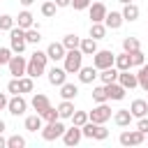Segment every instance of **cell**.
I'll list each match as a JSON object with an SVG mask.
<instances>
[{"label": "cell", "mask_w": 148, "mask_h": 148, "mask_svg": "<svg viewBox=\"0 0 148 148\" xmlns=\"http://www.w3.org/2000/svg\"><path fill=\"white\" fill-rule=\"evenodd\" d=\"M46 62H49V56H46V51H35V53H30V60H28V65H25V74L28 76H32V79H39L42 74H46Z\"/></svg>", "instance_id": "1"}, {"label": "cell", "mask_w": 148, "mask_h": 148, "mask_svg": "<svg viewBox=\"0 0 148 148\" xmlns=\"http://www.w3.org/2000/svg\"><path fill=\"white\" fill-rule=\"evenodd\" d=\"M81 65H83V53H81L79 49H69V51L65 53V58H62L65 72H67V74H76V72L81 69Z\"/></svg>", "instance_id": "2"}, {"label": "cell", "mask_w": 148, "mask_h": 148, "mask_svg": "<svg viewBox=\"0 0 148 148\" xmlns=\"http://www.w3.org/2000/svg\"><path fill=\"white\" fill-rule=\"evenodd\" d=\"M25 46H28V42H25V30L18 28V25H14V28L9 30V49H12V53H23Z\"/></svg>", "instance_id": "3"}, {"label": "cell", "mask_w": 148, "mask_h": 148, "mask_svg": "<svg viewBox=\"0 0 148 148\" xmlns=\"http://www.w3.org/2000/svg\"><path fill=\"white\" fill-rule=\"evenodd\" d=\"M62 132H65V123L58 118V120H53V123H46V125H42V130H39V134H42V139L44 141H56V139H60L62 136Z\"/></svg>", "instance_id": "4"}, {"label": "cell", "mask_w": 148, "mask_h": 148, "mask_svg": "<svg viewBox=\"0 0 148 148\" xmlns=\"http://www.w3.org/2000/svg\"><path fill=\"white\" fill-rule=\"evenodd\" d=\"M113 60H116V53L111 49H97L92 53V65L99 69H106V67H113Z\"/></svg>", "instance_id": "5"}, {"label": "cell", "mask_w": 148, "mask_h": 148, "mask_svg": "<svg viewBox=\"0 0 148 148\" xmlns=\"http://www.w3.org/2000/svg\"><path fill=\"white\" fill-rule=\"evenodd\" d=\"M111 116H113V111H111V106L106 104V102H99L97 106H92V111H88V120H92V123H106V120H111Z\"/></svg>", "instance_id": "6"}, {"label": "cell", "mask_w": 148, "mask_h": 148, "mask_svg": "<svg viewBox=\"0 0 148 148\" xmlns=\"http://www.w3.org/2000/svg\"><path fill=\"white\" fill-rule=\"evenodd\" d=\"M118 141H120V146H141L146 141V134L139 130H130V132H120Z\"/></svg>", "instance_id": "7"}, {"label": "cell", "mask_w": 148, "mask_h": 148, "mask_svg": "<svg viewBox=\"0 0 148 148\" xmlns=\"http://www.w3.org/2000/svg\"><path fill=\"white\" fill-rule=\"evenodd\" d=\"M25 65H28V60L21 56V53H14L12 58H9V62H7V67H9V74L12 76H23L25 74Z\"/></svg>", "instance_id": "8"}, {"label": "cell", "mask_w": 148, "mask_h": 148, "mask_svg": "<svg viewBox=\"0 0 148 148\" xmlns=\"http://www.w3.org/2000/svg\"><path fill=\"white\" fill-rule=\"evenodd\" d=\"M25 109H28V102H25L23 95H12V97H9V102H7V111H9L12 116H23Z\"/></svg>", "instance_id": "9"}, {"label": "cell", "mask_w": 148, "mask_h": 148, "mask_svg": "<svg viewBox=\"0 0 148 148\" xmlns=\"http://www.w3.org/2000/svg\"><path fill=\"white\" fill-rule=\"evenodd\" d=\"M62 143L65 146H79L81 143V139H83V134H81V127H76V125H72V127H65V132H62Z\"/></svg>", "instance_id": "10"}, {"label": "cell", "mask_w": 148, "mask_h": 148, "mask_svg": "<svg viewBox=\"0 0 148 148\" xmlns=\"http://www.w3.org/2000/svg\"><path fill=\"white\" fill-rule=\"evenodd\" d=\"M46 79H49V83L51 86H62L65 81H67V72H65V67H58V65H53L51 69H46Z\"/></svg>", "instance_id": "11"}, {"label": "cell", "mask_w": 148, "mask_h": 148, "mask_svg": "<svg viewBox=\"0 0 148 148\" xmlns=\"http://www.w3.org/2000/svg\"><path fill=\"white\" fill-rule=\"evenodd\" d=\"M88 12H90V23H104V16H106L109 9H106L104 2H90Z\"/></svg>", "instance_id": "12"}, {"label": "cell", "mask_w": 148, "mask_h": 148, "mask_svg": "<svg viewBox=\"0 0 148 148\" xmlns=\"http://www.w3.org/2000/svg\"><path fill=\"white\" fill-rule=\"evenodd\" d=\"M65 53H67V49L62 46V42H51V44L46 46V56H49V60H53V62H60V60L65 58Z\"/></svg>", "instance_id": "13"}, {"label": "cell", "mask_w": 148, "mask_h": 148, "mask_svg": "<svg viewBox=\"0 0 148 148\" xmlns=\"http://www.w3.org/2000/svg\"><path fill=\"white\" fill-rule=\"evenodd\" d=\"M104 88H106V97L113 99V102H120V99H125V95H127V90H125L118 81H113V83H104Z\"/></svg>", "instance_id": "14"}, {"label": "cell", "mask_w": 148, "mask_h": 148, "mask_svg": "<svg viewBox=\"0 0 148 148\" xmlns=\"http://www.w3.org/2000/svg\"><path fill=\"white\" fill-rule=\"evenodd\" d=\"M118 83H120L125 90H132V88H136V86H139V81H136V74H132L130 69H123V72H118Z\"/></svg>", "instance_id": "15"}, {"label": "cell", "mask_w": 148, "mask_h": 148, "mask_svg": "<svg viewBox=\"0 0 148 148\" xmlns=\"http://www.w3.org/2000/svg\"><path fill=\"white\" fill-rule=\"evenodd\" d=\"M30 104H32L35 113H39V116L51 106V102H49V97H46L44 92H35V95H32V99H30Z\"/></svg>", "instance_id": "16"}, {"label": "cell", "mask_w": 148, "mask_h": 148, "mask_svg": "<svg viewBox=\"0 0 148 148\" xmlns=\"http://www.w3.org/2000/svg\"><path fill=\"white\" fill-rule=\"evenodd\" d=\"M123 23H125V18H123L120 12H106V16H104V25H106V30H118Z\"/></svg>", "instance_id": "17"}, {"label": "cell", "mask_w": 148, "mask_h": 148, "mask_svg": "<svg viewBox=\"0 0 148 148\" xmlns=\"http://www.w3.org/2000/svg\"><path fill=\"white\" fill-rule=\"evenodd\" d=\"M76 74H79V81H81V83H92V81L97 79V67H95V65H88V67L81 65V69H79Z\"/></svg>", "instance_id": "18"}, {"label": "cell", "mask_w": 148, "mask_h": 148, "mask_svg": "<svg viewBox=\"0 0 148 148\" xmlns=\"http://www.w3.org/2000/svg\"><path fill=\"white\" fill-rule=\"evenodd\" d=\"M132 120H134V116L130 113V109H118V111H113V123H116L118 127H127Z\"/></svg>", "instance_id": "19"}, {"label": "cell", "mask_w": 148, "mask_h": 148, "mask_svg": "<svg viewBox=\"0 0 148 148\" xmlns=\"http://www.w3.org/2000/svg\"><path fill=\"white\" fill-rule=\"evenodd\" d=\"M56 109H58V118H60V120H67V118H72V113H74V99H62Z\"/></svg>", "instance_id": "20"}, {"label": "cell", "mask_w": 148, "mask_h": 148, "mask_svg": "<svg viewBox=\"0 0 148 148\" xmlns=\"http://www.w3.org/2000/svg\"><path fill=\"white\" fill-rule=\"evenodd\" d=\"M14 21H16V25H18V28H23V30H28V28H32V25H35V16H32L28 9L18 12V16H16Z\"/></svg>", "instance_id": "21"}, {"label": "cell", "mask_w": 148, "mask_h": 148, "mask_svg": "<svg viewBox=\"0 0 148 148\" xmlns=\"http://www.w3.org/2000/svg\"><path fill=\"white\" fill-rule=\"evenodd\" d=\"M130 113H132L134 118H143V116H148V102H146V99H134L132 106H130Z\"/></svg>", "instance_id": "22"}, {"label": "cell", "mask_w": 148, "mask_h": 148, "mask_svg": "<svg viewBox=\"0 0 148 148\" xmlns=\"http://www.w3.org/2000/svg\"><path fill=\"white\" fill-rule=\"evenodd\" d=\"M120 14H123V18H125L127 23H134V21L139 18V14H141V12H139V7H136L134 2H127V5L123 7V12H120Z\"/></svg>", "instance_id": "23"}, {"label": "cell", "mask_w": 148, "mask_h": 148, "mask_svg": "<svg viewBox=\"0 0 148 148\" xmlns=\"http://www.w3.org/2000/svg\"><path fill=\"white\" fill-rule=\"evenodd\" d=\"M79 51H81L83 56H92V53L97 51V39H92V37H81Z\"/></svg>", "instance_id": "24"}, {"label": "cell", "mask_w": 148, "mask_h": 148, "mask_svg": "<svg viewBox=\"0 0 148 148\" xmlns=\"http://www.w3.org/2000/svg\"><path fill=\"white\" fill-rule=\"evenodd\" d=\"M113 67H116L118 72H123V69H132V58H130V53H127V51L118 53L116 60H113Z\"/></svg>", "instance_id": "25"}, {"label": "cell", "mask_w": 148, "mask_h": 148, "mask_svg": "<svg viewBox=\"0 0 148 148\" xmlns=\"http://www.w3.org/2000/svg\"><path fill=\"white\" fill-rule=\"evenodd\" d=\"M76 95H79V86H76V83L65 81V83L60 86V97H62V99H76Z\"/></svg>", "instance_id": "26"}, {"label": "cell", "mask_w": 148, "mask_h": 148, "mask_svg": "<svg viewBox=\"0 0 148 148\" xmlns=\"http://www.w3.org/2000/svg\"><path fill=\"white\" fill-rule=\"evenodd\" d=\"M97 79H99L102 83H113V81H118V69H116V67L99 69V72H97Z\"/></svg>", "instance_id": "27"}, {"label": "cell", "mask_w": 148, "mask_h": 148, "mask_svg": "<svg viewBox=\"0 0 148 148\" xmlns=\"http://www.w3.org/2000/svg\"><path fill=\"white\" fill-rule=\"evenodd\" d=\"M32 90H35V79H32V76H28V74L18 76V92H21V95H25V92H32Z\"/></svg>", "instance_id": "28"}, {"label": "cell", "mask_w": 148, "mask_h": 148, "mask_svg": "<svg viewBox=\"0 0 148 148\" xmlns=\"http://www.w3.org/2000/svg\"><path fill=\"white\" fill-rule=\"evenodd\" d=\"M42 125H44V120H42L39 113H32V116L25 118V130H28V132H39Z\"/></svg>", "instance_id": "29"}, {"label": "cell", "mask_w": 148, "mask_h": 148, "mask_svg": "<svg viewBox=\"0 0 148 148\" xmlns=\"http://www.w3.org/2000/svg\"><path fill=\"white\" fill-rule=\"evenodd\" d=\"M88 37H92V39H104L106 37V25L104 23H90V32H88Z\"/></svg>", "instance_id": "30"}, {"label": "cell", "mask_w": 148, "mask_h": 148, "mask_svg": "<svg viewBox=\"0 0 148 148\" xmlns=\"http://www.w3.org/2000/svg\"><path fill=\"white\" fill-rule=\"evenodd\" d=\"M136 81H139V88H143L148 92V62H143L136 72Z\"/></svg>", "instance_id": "31"}, {"label": "cell", "mask_w": 148, "mask_h": 148, "mask_svg": "<svg viewBox=\"0 0 148 148\" xmlns=\"http://www.w3.org/2000/svg\"><path fill=\"white\" fill-rule=\"evenodd\" d=\"M25 42H28V44H39V42H42V32H39L37 25H32V28L25 30Z\"/></svg>", "instance_id": "32"}, {"label": "cell", "mask_w": 148, "mask_h": 148, "mask_svg": "<svg viewBox=\"0 0 148 148\" xmlns=\"http://www.w3.org/2000/svg\"><path fill=\"white\" fill-rule=\"evenodd\" d=\"M79 44H81V37L74 35V32H69V35L62 37V46H65L67 51H69V49H79Z\"/></svg>", "instance_id": "33"}, {"label": "cell", "mask_w": 148, "mask_h": 148, "mask_svg": "<svg viewBox=\"0 0 148 148\" xmlns=\"http://www.w3.org/2000/svg\"><path fill=\"white\" fill-rule=\"evenodd\" d=\"M72 125H76V127H81V125H86L88 123V111H81V109H74V113H72Z\"/></svg>", "instance_id": "34"}, {"label": "cell", "mask_w": 148, "mask_h": 148, "mask_svg": "<svg viewBox=\"0 0 148 148\" xmlns=\"http://www.w3.org/2000/svg\"><path fill=\"white\" fill-rule=\"evenodd\" d=\"M92 102H95V104H99V102H109L104 83H102V86H95V88H92Z\"/></svg>", "instance_id": "35"}, {"label": "cell", "mask_w": 148, "mask_h": 148, "mask_svg": "<svg viewBox=\"0 0 148 148\" xmlns=\"http://www.w3.org/2000/svg\"><path fill=\"white\" fill-rule=\"evenodd\" d=\"M56 9H58V7H56L53 0L42 2V16H44V18H53V16H56Z\"/></svg>", "instance_id": "36"}, {"label": "cell", "mask_w": 148, "mask_h": 148, "mask_svg": "<svg viewBox=\"0 0 148 148\" xmlns=\"http://www.w3.org/2000/svg\"><path fill=\"white\" fill-rule=\"evenodd\" d=\"M136 49H141V44H139L136 37H125V39H123V51L132 53V51H136Z\"/></svg>", "instance_id": "37"}, {"label": "cell", "mask_w": 148, "mask_h": 148, "mask_svg": "<svg viewBox=\"0 0 148 148\" xmlns=\"http://www.w3.org/2000/svg\"><path fill=\"white\" fill-rule=\"evenodd\" d=\"M14 25H16L14 16H9V14H0V32H2V30H7V32H9Z\"/></svg>", "instance_id": "38"}, {"label": "cell", "mask_w": 148, "mask_h": 148, "mask_svg": "<svg viewBox=\"0 0 148 148\" xmlns=\"http://www.w3.org/2000/svg\"><path fill=\"white\" fill-rule=\"evenodd\" d=\"M109 136V130L102 125V123H95V130H92V139H97V141H104Z\"/></svg>", "instance_id": "39"}, {"label": "cell", "mask_w": 148, "mask_h": 148, "mask_svg": "<svg viewBox=\"0 0 148 148\" xmlns=\"http://www.w3.org/2000/svg\"><path fill=\"white\" fill-rule=\"evenodd\" d=\"M130 58H132V67H141V65L146 62V56H143V51H141V49L132 51V53H130Z\"/></svg>", "instance_id": "40"}, {"label": "cell", "mask_w": 148, "mask_h": 148, "mask_svg": "<svg viewBox=\"0 0 148 148\" xmlns=\"http://www.w3.org/2000/svg\"><path fill=\"white\" fill-rule=\"evenodd\" d=\"M23 146H25V139L18 136V134H14V136L7 139V148H23Z\"/></svg>", "instance_id": "41"}, {"label": "cell", "mask_w": 148, "mask_h": 148, "mask_svg": "<svg viewBox=\"0 0 148 148\" xmlns=\"http://www.w3.org/2000/svg\"><path fill=\"white\" fill-rule=\"evenodd\" d=\"M42 120H44V123H53V120H58V109L49 106V109L42 113Z\"/></svg>", "instance_id": "42"}, {"label": "cell", "mask_w": 148, "mask_h": 148, "mask_svg": "<svg viewBox=\"0 0 148 148\" xmlns=\"http://www.w3.org/2000/svg\"><path fill=\"white\" fill-rule=\"evenodd\" d=\"M12 56H14V53H12V49H9V46H0V65H7Z\"/></svg>", "instance_id": "43"}, {"label": "cell", "mask_w": 148, "mask_h": 148, "mask_svg": "<svg viewBox=\"0 0 148 148\" xmlns=\"http://www.w3.org/2000/svg\"><path fill=\"white\" fill-rule=\"evenodd\" d=\"M7 92H9V95H21V92H18V79H16V76H12V81L7 83Z\"/></svg>", "instance_id": "44"}, {"label": "cell", "mask_w": 148, "mask_h": 148, "mask_svg": "<svg viewBox=\"0 0 148 148\" xmlns=\"http://www.w3.org/2000/svg\"><path fill=\"white\" fill-rule=\"evenodd\" d=\"M90 2H92V0H72V5H69V7H74L76 12H81V9H88V7H90Z\"/></svg>", "instance_id": "45"}, {"label": "cell", "mask_w": 148, "mask_h": 148, "mask_svg": "<svg viewBox=\"0 0 148 148\" xmlns=\"http://www.w3.org/2000/svg\"><path fill=\"white\" fill-rule=\"evenodd\" d=\"M136 130L143 132V134H148V118H146V116H143V118H136Z\"/></svg>", "instance_id": "46"}, {"label": "cell", "mask_w": 148, "mask_h": 148, "mask_svg": "<svg viewBox=\"0 0 148 148\" xmlns=\"http://www.w3.org/2000/svg\"><path fill=\"white\" fill-rule=\"evenodd\" d=\"M7 102H9L7 92H0V111H5V109H7Z\"/></svg>", "instance_id": "47"}, {"label": "cell", "mask_w": 148, "mask_h": 148, "mask_svg": "<svg viewBox=\"0 0 148 148\" xmlns=\"http://www.w3.org/2000/svg\"><path fill=\"white\" fill-rule=\"evenodd\" d=\"M53 2H56V7H58V9H62V7H69V5H72V0H53Z\"/></svg>", "instance_id": "48"}, {"label": "cell", "mask_w": 148, "mask_h": 148, "mask_svg": "<svg viewBox=\"0 0 148 148\" xmlns=\"http://www.w3.org/2000/svg\"><path fill=\"white\" fill-rule=\"evenodd\" d=\"M5 130H7V123H5V120H2V118H0V134H2V132H5Z\"/></svg>", "instance_id": "49"}, {"label": "cell", "mask_w": 148, "mask_h": 148, "mask_svg": "<svg viewBox=\"0 0 148 148\" xmlns=\"http://www.w3.org/2000/svg\"><path fill=\"white\" fill-rule=\"evenodd\" d=\"M18 2H21V5H23V7H30V5H32V2H35V0H18Z\"/></svg>", "instance_id": "50"}, {"label": "cell", "mask_w": 148, "mask_h": 148, "mask_svg": "<svg viewBox=\"0 0 148 148\" xmlns=\"http://www.w3.org/2000/svg\"><path fill=\"white\" fill-rule=\"evenodd\" d=\"M0 148H7V139H2V134H0Z\"/></svg>", "instance_id": "51"}, {"label": "cell", "mask_w": 148, "mask_h": 148, "mask_svg": "<svg viewBox=\"0 0 148 148\" xmlns=\"http://www.w3.org/2000/svg\"><path fill=\"white\" fill-rule=\"evenodd\" d=\"M120 5H127V2H134V0H118Z\"/></svg>", "instance_id": "52"}, {"label": "cell", "mask_w": 148, "mask_h": 148, "mask_svg": "<svg viewBox=\"0 0 148 148\" xmlns=\"http://www.w3.org/2000/svg\"><path fill=\"white\" fill-rule=\"evenodd\" d=\"M146 141H148V134H146Z\"/></svg>", "instance_id": "53"}, {"label": "cell", "mask_w": 148, "mask_h": 148, "mask_svg": "<svg viewBox=\"0 0 148 148\" xmlns=\"http://www.w3.org/2000/svg\"><path fill=\"white\" fill-rule=\"evenodd\" d=\"M146 102H148V99H146Z\"/></svg>", "instance_id": "54"}]
</instances>
